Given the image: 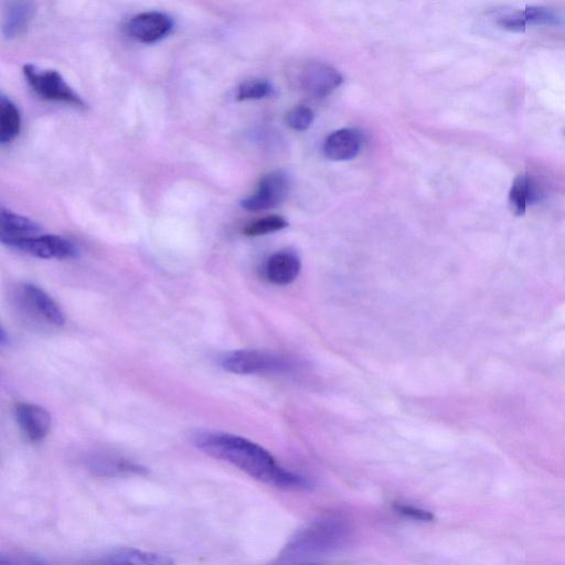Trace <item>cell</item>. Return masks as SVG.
<instances>
[{
  "instance_id": "cell-1",
  "label": "cell",
  "mask_w": 565,
  "mask_h": 565,
  "mask_svg": "<svg viewBox=\"0 0 565 565\" xmlns=\"http://www.w3.org/2000/svg\"><path fill=\"white\" fill-rule=\"evenodd\" d=\"M198 450L219 461L237 467L257 481L286 490H306L311 487L307 479L277 464L270 452L242 436L200 432L194 437Z\"/></svg>"
},
{
  "instance_id": "cell-2",
  "label": "cell",
  "mask_w": 565,
  "mask_h": 565,
  "mask_svg": "<svg viewBox=\"0 0 565 565\" xmlns=\"http://www.w3.org/2000/svg\"><path fill=\"white\" fill-rule=\"evenodd\" d=\"M221 367L236 375H291L300 369L298 362L282 354L265 350H237L223 356Z\"/></svg>"
},
{
  "instance_id": "cell-3",
  "label": "cell",
  "mask_w": 565,
  "mask_h": 565,
  "mask_svg": "<svg viewBox=\"0 0 565 565\" xmlns=\"http://www.w3.org/2000/svg\"><path fill=\"white\" fill-rule=\"evenodd\" d=\"M347 527L341 520H325L306 529L292 541L287 554L291 556H307L333 550L341 545L347 536Z\"/></svg>"
},
{
  "instance_id": "cell-4",
  "label": "cell",
  "mask_w": 565,
  "mask_h": 565,
  "mask_svg": "<svg viewBox=\"0 0 565 565\" xmlns=\"http://www.w3.org/2000/svg\"><path fill=\"white\" fill-rule=\"evenodd\" d=\"M24 74L31 89L42 99L84 108L85 103L80 95L70 87L58 71L26 65Z\"/></svg>"
},
{
  "instance_id": "cell-5",
  "label": "cell",
  "mask_w": 565,
  "mask_h": 565,
  "mask_svg": "<svg viewBox=\"0 0 565 565\" xmlns=\"http://www.w3.org/2000/svg\"><path fill=\"white\" fill-rule=\"evenodd\" d=\"M296 87L312 98H325L344 82L343 76L323 62H307L296 70L293 77Z\"/></svg>"
},
{
  "instance_id": "cell-6",
  "label": "cell",
  "mask_w": 565,
  "mask_h": 565,
  "mask_svg": "<svg viewBox=\"0 0 565 565\" xmlns=\"http://www.w3.org/2000/svg\"><path fill=\"white\" fill-rule=\"evenodd\" d=\"M6 247L31 255L38 259L67 260L78 257L79 250L76 244L66 238L58 236H36L25 239L9 241Z\"/></svg>"
},
{
  "instance_id": "cell-7",
  "label": "cell",
  "mask_w": 565,
  "mask_h": 565,
  "mask_svg": "<svg viewBox=\"0 0 565 565\" xmlns=\"http://www.w3.org/2000/svg\"><path fill=\"white\" fill-rule=\"evenodd\" d=\"M290 191V179L282 170L264 176L254 193L243 199L241 206L248 211H263L279 207Z\"/></svg>"
},
{
  "instance_id": "cell-8",
  "label": "cell",
  "mask_w": 565,
  "mask_h": 565,
  "mask_svg": "<svg viewBox=\"0 0 565 565\" xmlns=\"http://www.w3.org/2000/svg\"><path fill=\"white\" fill-rule=\"evenodd\" d=\"M174 28V20L159 12H147L134 16L127 24V33L143 44H154L164 39Z\"/></svg>"
},
{
  "instance_id": "cell-9",
  "label": "cell",
  "mask_w": 565,
  "mask_h": 565,
  "mask_svg": "<svg viewBox=\"0 0 565 565\" xmlns=\"http://www.w3.org/2000/svg\"><path fill=\"white\" fill-rule=\"evenodd\" d=\"M16 420L28 440H44L51 428V415L36 404L19 403L15 409Z\"/></svg>"
},
{
  "instance_id": "cell-10",
  "label": "cell",
  "mask_w": 565,
  "mask_h": 565,
  "mask_svg": "<svg viewBox=\"0 0 565 565\" xmlns=\"http://www.w3.org/2000/svg\"><path fill=\"white\" fill-rule=\"evenodd\" d=\"M302 269L301 259L293 251H280L265 264V277L274 285L285 286L296 281Z\"/></svg>"
},
{
  "instance_id": "cell-11",
  "label": "cell",
  "mask_w": 565,
  "mask_h": 565,
  "mask_svg": "<svg viewBox=\"0 0 565 565\" xmlns=\"http://www.w3.org/2000/svg\"><path fill=\"white\" fill-rule=\"evenodd\" d=\"M84 565H174V563L163 554L137 549H119L101 554L85 562Z\"/></svg>"
},
{
  "instance_id": "cell-12",
  "label": "cell",
  "mask_w": 565,
  "mask_h": 565,
  "mask_svg": "<svg viewBox=\"0 0 565 565\" xmlns=\"http://www.w3.org/2000/svg\"><path fill=\"white\" fill-rule=\"evenodd\" d=\"M545 198L538 181L528 174H521L514 180L509 193V206L514 215L524 216L528 206L538 204Z\"/></svg>"
},
{
  "instance_id": "cell-13",
  "label": "cell",
  "mask_w": 565,
  "mask_h": 565,
  "mask_svg": "<svg viewBox=\"0 0 565 565\" xmlns=\"http://www.w3.org/2000/svg\"><path fill=\"white\" fill-rule=\"evenodd\" d=\"M362 146L361 134L353 129H344L330 134L324 144V154L334 162L354 159Z\"/></svg>"
},
{
  "instance_id": "cell-14",
  "label": "cell",
  "mask_w": 565,
  "mask_h": 565,
  "mask_svg": "<svg viewBox=\"0 0 565 565\" xmlns=\"http://www.w3.org/2000/svg\"><path fill=\"white\" fill-rule=\"evenodd\" d=\"M23 295L25 300L37 315L46 319V321L55 326H63L66 324V314L63 313L61 307L39 286L26 284L23 286Z\"/></svg>"
},
{
  "instance_id": "cell-15",
  "label": "cell",
  "mask_w": 565,
  "mask_h": 565,
  "mask_svg": "<svg viewBox=\"0 0 565 565\" xmlns=\"http://www.w3.org/2000/svg\"><path fill=\"white\" fill-rule=\"evenodd\" d=\"M36 12L34 3L8 2L4 9L3 35L7 39H15L24 35Z\"/></svg>"
},
{
  "instance_id": "cell-16",
  "label": "cell",
  "mask_w": 565,
  "mask_h": 565,
  "mask_svg": "<svg viewBox=\"0 0 565 565\" xmlns=\"http://www.w3.org/2000/svg\"><path fill=\"white\" fill-rule=\"evenodd\" d=\"M41 228L37 222L17 215V213L2 207L0 210V240L5 244L9 241L39 236Z\"/></svg>"
},
{
  "instance_id": "cell-17",
  "label": "cell",
  "mask_w": 565,
  "mask_h": 565,
  "mask_svg": "<svg viewBox=\"0 0 565 565\" xmlns=\"http://www.w3.org/2000/svg\"><path fill=\"white\" fill-rule=\"evenodd\" d=\"M21 130V116L16 104L2 95L0 98V143L16 140Z\"/></svg>"
},
{
  "instance_id": "cell-18",
  "label": "cell",
  "mask_w": 565,
  "mask_h": 565,
  "mask_svg": "<svg viewBox=\"0 0 565 565\" xmlns=\"http://www.w3.org/2000/svg\"><path fill=\"white\" fill-rule=\"evenodd\" d=\"M90 467L103 475L143 474L144 468L123 458L98 456L91 458Z\"/></svg>"
},
{
  "instance_id": "cell-19",
  "label": "cell",
  "mask_w": 565,
  "mask_h": 565,
  "mask_svg": "<svg viewBox=\"0 0 565 565\" xmlns=\"http://www.w3.org/2000/svg\"><path fill=\"white\" fill-rule=\"evenodd\" d=\"M275 89L266 80H249L242 83L237 92L238 101L261 100L272 97Z\"/></svg>"
},
{
  "instance_id": "cell-20",
  "label": "cell",
  "mask_w": 565,
  "mask_h": 565,
  "mask_svg": "<svg viewBox=\"0 0 565 565\" xmlns=\"http://www.w3.org/2000/svg\"><path fill=\"white\" fill-rule=\"evenodd\" d=\"M289 227V222L281 216H270L251 223L243 230L247 237H260Z\"/></svg>"
},
{
  "instance_id": "cell-21",
  "label": "cell",
  "mask_w": 565,
  "mask_h": 565,
  "mask_svg": "<svg viewBox=\"0 0 565 565\" xmlns=\"http://www.w3.org/2000/svg\"><path fill=\"white\" fill-rule=\"evenodd\" d=\"M527 26H553L561 23V18L545 7L528 6L521 12Z\"/></svg>"
},
{
  "instance_id": "cell-22",
  "label": "cell",
  "mask_w": 565,
  "mask_h": 565,
  "mask_svg": "<svg viewBox=\"0 0 565 565\" xmlns=\"http://www.w3.org/2000/svg\"><path fill=\"white\" fill-rule=\"evenodd\" d=\"M315 119L314 112L304 105L295 106L286 113L284 121L292 130L304 132L312 126Z\"/></svg>"
},
{
  "instance_id": "cell-23",
  "label": "cell",
  "mask_w": 565,
  "mask_h": 565,
  "mask_svg": "<svg viewBox=\"0 0 565 565\" xmlns=\"http://www.w3.org/2000/svg\"><path fill=\"white\" fill-rule=\"evenodd\" d=\"M394 509H396L397 513L400 515L413 520L430 522L435 518L431 511L407 504L396 503V505H394Z\"/></svg>"
},
{
  "instance_id": "cell-24",
  "label": "cell",
  "mask_w": 565,
  "mask_h": 565,
  "mask_svg": "<svg viewBox=\"0 0 565 565\" xmlns=\"http://www.w3.org/2000/svg\"><path fill=\"white\" fill-rule=\"evenodd\" d=\"M497 25L508 31H514V33H524L527 28L526 21L522 17L521 12L499 17Z\"/></svg>"
},
{
  "instance_id": "cell-25",
  "label": "cell",
  "mask_w": 565,
  "mask_h": 565,
  "mask_svg": "<svg viewBox=\"0 0 565 565\" xmlns=\"http://www.w3.org/2000/svg\"><path fill=\"white\" fill-rule=\"evenodd\" d=\"M0 565H52L36 557L21 556V554H2Z\"/></svg>"
},
{
  "instance_id": "cell-26",
  "label": "cell",
  "mask_w": 565,
  "mask_h": 565,
  "mask_svg": "<svg viewBox=\"0 0 565 565\" xmlns=\"http://www.w3.org/2000/svg\"><path fill=\"white\" fill-rule=\"evenodd\" d=\"M564 135H565V129H564Z\"/></svg>"
}]
</instances>
